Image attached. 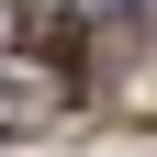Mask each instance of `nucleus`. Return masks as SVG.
Returning <instances> with one entry per match:
<instances>
[{
	"label": "nucleus",
	"mask_w": 157,
	"mask_h": 157,
	"mask_svg": "<svg viewBox=\"0 0 157 157\" xmlns=\"http://www.w3.org/2000/svg\"><path fill=\"white\" fill-rule=\"evenodd\" d=\"M45 112H56L45 90H0V124H45Z\"/></svg>",
	"instance_id": "obj_1"
}]
</instances>
